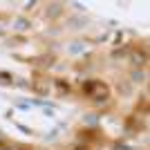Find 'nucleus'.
Segmentation results:
<instances>
[{
	"label": "nucleus",
	"instance_id": "1",
	"mask_svg": "<svg viewBox=\"0 0 150 150\" xmlns=\"http://www.w3.org/2000/svg\"><path fill=\"white\" fill-rule=\"evenodd\" d=\"M85 92H90V94H94V96H96V94H108V88H103V85H101V83H90V85H85Z\"/></svg>",
	"mask_w": 150,
	"mask_h": 150
}]
</instances>
